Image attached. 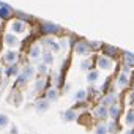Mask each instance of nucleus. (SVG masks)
<instances>
[{
  "mask_svg": "<svg viewBox=\"0 0 134 134\" xmlns=\"http://www.w3.org/2000/svg\"><path fill=\"white\" fill-rule=\"evenodd\" d=\"M3 41H5V44H7L8 47H11L13 51H14L16 47H19V46H21L19 38H18L16 35H13V33H7V35L3 36Z\"/></svg>",
  "mask_w": 134,
  "mask_h": 134,
  "instance_id": "1",
  "label": "nucleus"
},
{
  "mask_svg": "<svg viewBox=\"0 0 134 134\" xmlns=\"http://www.w3.org/2000/svg\"><path fill=\"white\" fill-rule=\"evenodd\" d=\"M10 29H11V33H13V35H14V33H24L25 29H27V25H25V22H22V21H19V19H14V21L10 24Z\"/></svg>",
  "mask_w": 134,
  "mask_h": 134,
  "instance_id": "2",
  "label": "nucleus"
},
{
  "mask_svg": "<svg viewBox=\"0 0 134 134\" xmlns=\"http://www.w3.org/2000/svg\"><path fill=\"white\" fill-rule=\"evenodd\" d=\"M13 14H14V10H13L10 5H7V3H0V19H2V21L10 19Z\"/></svg>",
  "mask_w": 134,
  "mask_h": 134,
  "instance_id": "3",
  "label": "nucleus"
},
{
  "mask_svg": "<svg viewBox=\"0 0 134 134\" xmlns=\"http://www.w3.org/2000/svg\"><path fill=\"white\" fill-rule=\"evenodd\" d=\"M74 49H76V54H79V55H88L90 54V46L87 41H77Z\"/></svg>",
  "mask_w": 134,
  "mask_h": 134,
  "instance_id": "4",
  "label": "nucleus"
},
{
  "mask_svg": "<svg viewBox=\"0 0 134 134\" xmlns=\"http://www.w3.org/2000/svg\"><path fill=\"white\" fill-rule=\"evenodd\" d=\"M18 58H19V54L16 52V51H7L5 54H3V62H7L8 65H16V62H18Z\"/></svg>",
  "mask_w": 134,
  "mask_h": 134,
  "instance_id": "5",
  "label": "nucleus"
},
{
  "mask_svg": "<svg viewBox=\"0 0 134 134\" xmlns=\"http://www.w3.org/2000/svg\"><path fill=\"white\" fill-rule=\"evenodd\" d=\"M98 66H99L101 70H110V68H112V60H110L109 57L103 55V57L98 58Z\"/></svg>",
  "mask_w": 134,
  "mask_h": 134,
  "instance_id": "6",
  "label": "nucleus"
},
{
  "mask_svg": "<svg viewBox=\"0 0 134 134\" xmlns=\"http://www.w3.org/2000/svg\"><path fill=\"white\" fill-rule=\"evenodd\" d=\"M41 27H43V32L47 33V35H49V33H57V32H58V25L51 24V22H43Z\"/></svg>",
  "mask_w": 134,
  "mask_h": 134,
  "instance_id": "7",
  "label": "nucleus"
},
{
  "mask_svg": "<svg viewBox=\"0 0 134 134\" xmlns=\"http://www.w3.org/2000/svg\"><path fill=\"white\" fill-rule=\"evenodd\" d=\"M95 117L96 118H107L109 117V110H107V107H104V106H98L96 109H95Z\"/></svg>",
  "mask_w": 134,
  "mask_h": 134,
  "instance_id": "8",
  "label": "nucleus"
},
{
  "mask_svg": "<svg viewBox=\"0 0 134 134\" xmlns=\"http://www.w3.org/2000/svg\"><path fill=\"white\" fill-rule=\"evenodd\" d=\"M22 74L25 76V79H27V81H29V79H33V76H35V68H33L32 65H27V66H24Z\"/></svg>",
  "mask_w": 134,
  "mask_h": 134,
  "instance_id": "9",
  "label": "nucleus"
},
{
  "mask_svg": "<svg viewBox=\"0 0 134 134\" xmlns=\"http://www.w3.org/2000/svg\"><path fill=\"white\" fill-rule=\"evenodd\" d=\"M115 101H117V96H115L114 93H110V95H107V96L103 98V104H101V106H104V107H107V106H114Z\"/></svg>",
  "mask_w": 134,
  "mask_h": 134,
  "instance_id": "10",
  "label": "nucleus"
},
{
  "mask_svg": "<svg viewBox=\"0 0 134 134\" xmlns=\"http://www.w3.org/2000/svg\"><path fill=\"white\" fill-rule=\"evenodd\" d=\"M35 109H36V112H46V110L49 109V101H47V99H40V101L36 103Z\"/></svg>",
  "mask_w": 134,
  "mask_h": 134,
  "instance_id": "11",
  "label": "nucleus"
},
{
  "mask_svg": "<svg viewBox=\"0 0 134 134\" xmlns=\"http://www.w3.org/2000/svg\"><path fill=\"white\" fill-rule=\"evenodd\" d=\"M76 117H77V114H76V110H66L65 114H63V120L65 121H73V120H76Z\"/></svg>",
  "mask_w": 134,
  "mask_h": 134,
  "instance_id": "12",
  "label": "nucleus"
},
{
  "mask_svg": "<svg viewBox=\"0 0 134 134\" xmlns=\"http://www.w3.org/2000/svg\"><path fill=\"white\" fill-rule=\"evenodd\" d=\"M41 55V47H40V44H35V46H32V49H30V58H38Z\"/></svg>",
  "mask_w": 134,
  "mask_h": 134,
  "instance_id": "13",
  "label": "nucleus"
},
{
  "mask_svg": "<svg viewBox=\"0 0 134 134\" xmlns=\"http://www.w3.org/2000/svg\"><path fill=\"white\" fill-rule=\"evenodd\" d=\"M46 98H47V101H57L58 99V92L55 88H49L47 93H46Z\"/></svg>",
  "mask_w": 134,
  "mask_h": 134,
  "instance_id": "14",
  "label": "nucleus"
},
{
  "mask_svg": "<svg viewBox=\"0 0 134 134\" xmlns=\"http://www.w3.org/2000/svg\"><path fill=\"white\" fill-rule=\"evenodd\" d=\"M5 74L7 76H13V74L16 76V74H19V66L18 65H10L8 68L5 70Z\"/></svg>",
  "mask_w": 134,
  "mask_h": 134,
  "instance_id": "15",
  "label": "nucleus"
},
{
  "mask_svg": "<svg viewBox=\"0 0 134 134\" xmlns=\"http://www.w3.org/2000/svg\"><path fill=\"white\" fill-rule=\"evenodd\" d=\"M41 55H43V63H44V65H51V63L54 62V57H52V54H51L49 51L43 52Z\"/></svg>",
  "mask_w": 134,
  "mask_h": 134,
  "instance_id": "16",
  "label": "nucleus"
},
{
  "mask_svg": "<svg viewBox=\"0 0 134 134\" xmlns=\"http://www.w3.org/2000/svg\"><path fill=\"white\" fill-rule=\"evenodd\" d=\"M44 44H46V46H49L51 49H54L55 52H57V51H60L58 43H57V41H54V40H49V38H47V40H44Z\"/></svg>",
  "mask_w": 134,
  "mask_h": 134,
  "instance_id": "17",
  "label": "nucleus"
},
{
  "mask_svg": "<svg viewBox=\"0 0 134 134\" xmlns=\"http://www.w3.org/2000/svg\"><path fill=\"white\" fill-rule=\"evenodd\" d=\"M109 115H110L112 118H117V117L120 115V107H118L117 104L110 106V109H109Z\"/></svg>",
  "mask_w": 134,
  "mask_h": 134,
  "instance_id": "18",
  "label": "nucleus"
},
{
  "mask_svg": "<svg viewBox=\"0 0 134 134\" xmlns=\"http://www.w3.org/2000/svg\"><path fill=\"white\" fill-rule=\"evenodd\" d=\"M128 82H129V79H128V76L123 73V74H120V77H118V87H126L128 85Z\"/></svg>",
  "mask_w": 134,
  "mask_h": 134,
  "instance_id": "19",
  "label": "nucleus"
},
{
  "mask_svg": "<svg viewBox=\"0 0 134 134\" xmlns=\"http://www.w3.org/2000/svg\"><path fill=\"white\" fill-rule=\"evenodd\" d=\"M14 14H18V16H19V21H22V22H25V21H30V19H32V16H30V14H25V13H22V11H14Z\"/></svg>",
  "mask_w": 134,
  "mask_h": 134,
  "instance_id": "20",
  "label": "nucleus"
},
{
  "mask_svg": "<svg viewBox=\"0 0 134 134\" xmlns=\"http://www.w3.org/2000/svg\"><path fill=\"white\" fill-rule=\"evenodd\" d=\"M98 77H99V73H98V71H90L88 76H87V81H88V82H95Z\"/></svg>",
  "mask_w": 134,
  "mask_h": 134,
  "instance_id": "21",
  "label": "nucleus"
},
{
  "mask_svg": "<svg viewBox=\"0 0 134 134\" xmlns=\"http://www.w3.org/2000/svg\"><path fill=\"white\" fill-rule=\"evenodd\" d=\"M44 85H46V79H38L36 81V84H35V92H41L43 88H44Z\"/></svg>",
  "mask_w": 134,
  "mask_h": 134,
  "instance_id": "22",
  "label": "nucleus"
},
{
  "mask_svg": "<svg viewBox=\"0 0 134 134\" xmlns=\"http://www.w3.org/2000/svg\"><path fill=\"white\" fill-rule=\"evenodd\" d=\"M95 134H107V126L106 125H98L95 129Z\"/></svg>",
  "mask_w": 134,
  "mask_h": 134,
  "instance_id": "23",
  "label": "nucleus"
},
{
  "mask_svg": "<svg viewBox=\"0 0 134 134\" xmlns=\"http://www.w3.org/2000/svg\"><path fill=\"white\" fill-rule=\"evenodd\" d=\"M35 71H38L40 74H46V73H47V65H44V63H40V65H38V68H36Z\"/></svg>",
  "mask_w": 134,
  "mask_h": 134,
  "instance_id": "24",
  "label": "nucleus"
},
{
  "mask_svg": "<svg viewBox=\"0 0 134 134\" xmlns=\"http://www.w3.org/2000/svg\"><path fill=\"white\" fill-rule=\"evenodd\" d=\"M104 52H106V54L110 57V55H115L117 49H115V47H112V46H104ZM107 55H106V57H107Z\"/></svg>",
  "mask_w": 134,
  "mask_h": 134,
  "instance_id": "25",
  "label": "nucleus"
},
{
  "mask_svg": "<svg viewBox=\"0 0 134 134\" xmlns=\"http://www.w3.org/2000/svg\"><path fill=\"white\" fill-rule=\"evenodd\" d=\"M85 96H87V92H85V90H79V92L74 95V98H76L77 101H82V99H85Z\"/></svg>",
  "mask_w": 134,
  "mask_h": 134,
  "instance_id": "26",
  "label": "nucleus"
},
{
  "mask_svg": "<svg viewBox=\"0 0 134 134\" xmlns=\"http://www.w3.org/2000/svg\"><path fill=\"white\" fill-rule=\"evenodd\" d=\"M8 125V117L5 114H0V128H5Z\"/></svg>",
  "mask_w": 134,
  "mask_h": 134,
  "instance_id": "27",
  "label": "nucleus"
},
{
  "mask_svg": "<svg viewBox=\"0 0 134 134\" xmlns=\"http://www.w3.org/2000/svg\"><path fill=\"white\" fill-rule=\"evenodd\" d=\"M126 63H128V66H134V54H131V52L126 54Z\"/></svg>",
  "mask_w": 134,
  "mask_h": 134,
  "instance_id": "28",
  "label": "nucleus"
},
{
  "mask_svg": "<svg viewBox=\"0 0 134 134\" xmlns=\"http://www.w3.org/2000/svg\"><path fill=\"white\" fill-rule=\"evenodd\" d=\"M25 82H27L25 76H24V74H19V76H18V81H16V85H24Z\"/></svg>",
  "mask_w": 134,
  "mask_h": 134,
  "instance_id": "29",
  "label": "nucleus"
},
{
  "mask_svg": "<svg viewBox=\"0 0 134 134\" xmlns=\"http://www.w3.org/2000/svg\"><path fill=\"white\" fill-rule=\"evenodd\" d=\"M126 123L131 126V125H134V112H129L128 115H126Z\"/></svg>",
  "mask_w": 134,
  "mask_h": 134,
  "instance_id": "30",
  "label": "nucleus"
},
{
  "mask_svg": "<svg viewBox=\"0 0 134 134\" xmlns=\"http://www.w3.org/2000/svg\"><path fill=\"white\" fill-rule=\"evenodd\" d=\"M117 131H118L117 123H110V125L107 126V132H117Z\"/></svg>",
  "mask_w": 134,
  "mask_h": 134,
  "instance_id": "31",
  "label": "nucleus"
},
{
  "mask_svg": "<svg viewBox=\"0 0 134 134\" xmlns=\"http://www.w3.org/2000/svg\"><path fill=\"white\" fill-rule=\"evenodd\" d=\"M90 68V60H85L81 63V70H88Z\"/></svg>",
  "mask_w": 134,
  "mask_h": 134,
  "instance_id": "32",
  "label": "nucleus"
},
{
  "mask_svg": "<svg viewBox=\"0 0 134 134\" xmlns=\"http://www.w3.org/2000/svg\"><path fill=\"white\" fill-rule=\"evenodd\" d=\"M58 47L66 49V47H68V40H60V41H58Z\"/></svg>",
  "mask_w": 134,
  "mask_h": 134,
  "instance_id": "33",
  "label": "nucleus"
},
{
  "mask_svg": "<svg viewBox=\"0 0 134 134\" xmlns=\"http://www.w3.org/2000/svg\"><path fill=\"white\" fill-rule=\"evenodd\" d=\"M11 134H18V128L16 126H11Z\"/></svg>",
  "mask_w": 134,
  "mask_h": 134,
  "instance_id": "34",
  "label": "nucleus"
},
{
  "mask_svg": "<svg viewBox=\"0 0 134 134\" xmlns=\"http://www.w3.org/2000/svg\"><path fill=\"white\" fill-rule=\"evenodd\" d=\"M126 134H134V131H128V132H126Z\"/></svg>",
  "mask_w": 134,
  "mask_h": 134,
  "instance_id": "35",
  "label": "nucleus"
},
{
  "mask_svg": "<svg viewBox=\"0 0 134 134\" xmlns=\"http://www.w3.org/2000/svg\"><path fill=\"white\" fill-rule=\"evenodd\" d=\"M0 25H2V19H0Z\"/></svg>",
  "mask_w": 134,
  "mask_h": 134,
  "instance_id": "36",
  "label": "nucleus"
},
{
  "mask_svg": "<svg viewBox=\"0 0 134 134\" xmlns=\"http://www.w3.org/2000/svg\"><path fill=\"white\" fill-rule=\"evenodd\" d=\"M0 73H2V68H0Z\"/></svg>",
  "mask_w": 134,
  "mask_h": 134,
  "instance_id": "37",
  "label": "nucleus"
}]
</instances>
